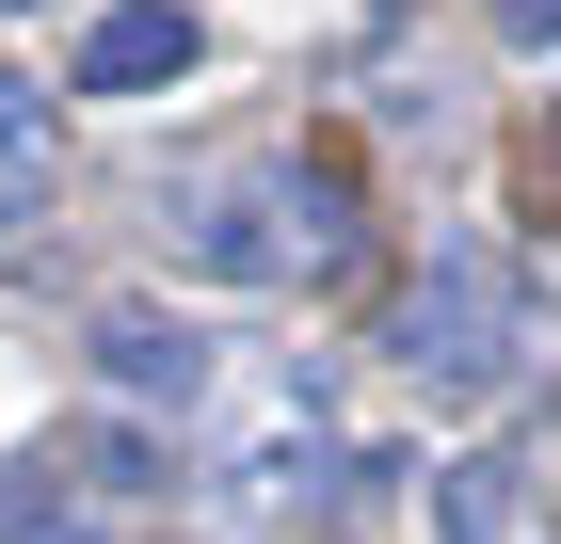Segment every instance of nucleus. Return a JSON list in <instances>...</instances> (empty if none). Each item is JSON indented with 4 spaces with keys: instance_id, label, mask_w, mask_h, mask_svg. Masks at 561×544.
<instances>
[{
    "instance_id": "f257e3e1",
    "label": "nucleus",
    "mask_w": 561,
    "mask_h": 544,
    "mask_svg": "<svg viewBox=\"0 0 561 544\" xmlns=\"http://www.w3.org/2000/svg\"><path fill=\"white\" fill-rule=\"evenodd\" d=\"M401 369L433 384V401H497L529 352V289L497 273V256H433L417 289H401V336H386Z\"/></svg>"
},
{
    "instance_id": "f03ea898",
    "label": "nucleus",
    "mask_w": 561,
    "mask_h": 544,
    "mask_svg": "<svg viewBox=\"0 0 561 544\" xmlns=\"http://www.w3.org/2000/svg\"><path fill=\"white\" fill-rule=\"evenodd\" d=\"M161 241L193 256V273H225V289H289V224H273V176H193L161 209Z\"/></svg>"
},
{
    "instance_id": "7ed1b4c3",
    "label": "nucleus",
    "mask_w": 561,
    "mask_h": 544,
    "mask_svg": "<svg viewBox=\"0 0 561 544\" xmlns=\"http://www.w3.org/2000/svg\"><path fill=\"white\" fill-rule=\"evenodd\" d=\"M433 544H561V529H546V464H529V449L433 464Z\"/></svg>"
},
{
    "instance_id": "20e7f679",
    "label": "nucleus",
    "mask_w": 561,
    "mask_h": 544,
    "mask_svg": "<svg viewBox=\"0 0 561 544\" xmlns=\"http://www.w3.org/2000/svg\"><path fill=\"white\" fill-rule=\"evenodd\" d=\"M96 369H113V401H209V336L176 304H96Z\"/></svg>"
},
{
    "instance_id": "39448f33",
    "label": "nucleus",
    "mask_w": 561,
    "mask_h": 544,
    "mask_svg": "<svg viewBox=\"0 0 561 544\" xmlns=\"http://www.w3.org/2000/svg\"><path fill=\"white\" fill-rule=\"evenodd\" d=\"M161 81H193V16L176 0H113L81 33V96H161Z\"/></svg>"
},
{
    "instance_id": "423d86ee",
    "label": "nucleus",
    "mask_w": 561,
    "mask_h": 544,
    "mask_svg": "<svg viewBox=\"0 0 561 544\" xmlns=\"http://www.w3.org/2000/svg\"><path fill=\"white\" fill-rule=\"evenodd\" d=\"M273 224H289V273H353L369 256V209H353L337 161H273Z\"/></svg>"
},
{
    "instance_id": "0eeeda50",
    "label": "nucleus",
    "mask_w": 561,
    "mask_h": 544,
    "mask_svg": "<svg viewBox=\"0 0 561 544\" xmlns=\"http://www.w3.org/2000/svg\"><path fill=\"white\" fill-rule=\"evenodd\" d=\"M48 209V81H16L0 65V241Z\"/></svg>"
},
{
    "instance_id": "6e6552de",
    "label": "nucleus",
    "mask_w": 561,
    "mask_h": 544,
    "mask_svg": "<svg viewBox=\"0 0 561 544\" xmlns=\"http://www.w3.org/2000/svg\"><path fill=\"white\" fill-rule=\"evenodd\" d=\"M48 512H65V481L48 464H0V544H48Z\"/></svg>"
},
{
    "instance_id": "1a4fd4ad",
    "label": "nucleus",
    "mask_w": 561,
    "mask_h": 544,
    "mask_svg": "<svg viewBox=\"0 0 561 544\" xmlns=\"http://www.w3.org/2000/svg\"><path fill=\"white\" fill-rule=\"evenodd\" d=\"M497 16V48H561V0H481Z\"/></svg>"
},
{
    "instance_id": "9d476101",
    "label": "nucleus",
    "mask_w": 561,
    "mask_h": 544,
    "mask_svg": "<svg viewBox=\"0 0 561 544\" xmlns=\"http://www.w3.org/2000/svg\"><path fill=\"white\" fill-rule=\"evenodd\" d=\"M529 209H561V113L529 128Z\"/></svg>"
}]
</instances>
